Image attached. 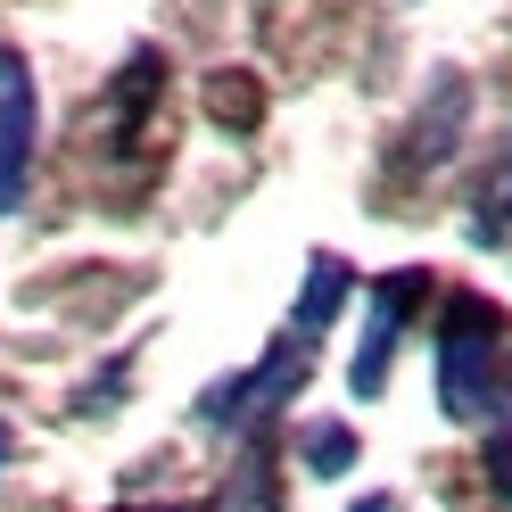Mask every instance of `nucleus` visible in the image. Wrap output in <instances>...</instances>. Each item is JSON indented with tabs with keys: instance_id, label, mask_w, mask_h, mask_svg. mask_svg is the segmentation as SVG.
Returning a JSON list of instances; mask_svg holds the SVG:
<instances>
[{
	"instance_id": "obj_2",
	"label": "nucleus",
	"mask_w": 512,
	"mask_h": 512,
	"mask_svg": "<svg viewBox=\"0 0 512 512\" xmlns=\"http://www.w3.org/2000/svg\"><path fill=\"white\" fill-rule=\"evenodd\" d=\"M34 133H42V100H34V67L0 42V215L25 199L34 174Z\"/></svg>"
},
{
	"instance_id": "obj_8",
	"label": "nucleus",
	"mask_w": 512,
	"mask_h": 512,
	"mask_svg": "<svg viewBox=\"0 0 512 512\" xmlns=\"http://www.w3.org/2000/svg\"><path fill=\"white\" fill-rule=\"evenodd\" d=\"M488 479H496V496L512 504V430H496V438H488Z\"/></svg>"
},
{
	"instance_id": "obj_4",
	"label": "nucleus",
	"mask_w": 512,
	"mask_h": 512,
	"mask_svg": "<svg viewBox=\"0 0 512 512\" xmlns=\"http://www.w3.org/2000/svg\"><path fill=\"white\" fill-rule=\"evenodd\" d=\"M430 290V273H380L372 281V331H364V347H356V397H380V380H389V347H397V331H405V314H413V298Z\"/></svg>"
},
{
	"instance_id": "obj_10",
	"label": "nucleus",
	"mask_w": 512,
	"mask_h": 512,
	"mask_svg": "<svg viewBox=\"0 0 512 512\" xmlns=\"http://www.w3.org/2000/svg\"><path fill=\"white\" fill-rule=\"evenodd\" d=\"M356 512H389V496H364V504H356Z\"/></svg>"
},
{
	"instance_id": "obj_9",
	"label": "nucleus",
	"mask_w": 512,
	"mask_h": 512,
	"mask_svg": "<svg viewBox=\"0 0 512 512\" xmlns=\"http://www.w3.org/2000/svg\"><path fill=\"white\" fill-rule=\"evenodd\" d=\"M9 446H17V430H9V422H0V463H9Z\"/></svg>"
},
{
	"instance_id": "obj_5",
	"label": "nucleus",
	"mask_w": 512,
	"mask_h": 512,
	"mask_svg": "<svg viewBox=\"0 0 512 512\" xmlns=\"http://www.w3.org/2000/svg\"><path fill=\"white\" fill-rule=\"evenodd\" d=\"M347 290H356V273H347L339 256H314V265H306V290H298V323H290V331H298V339H314V331H323L331 314H339V298H347Z\"/></svg>"
},
{
	"instance_id": "obj_3",
	"label": "nucleus",
	"mask_w": 512,
	"mask_h": 512,
	"mask_svg": "<svg viewBox=\"0 0 512 512\" xmlns=\"http://www.w3.org/2000/svg\"><path fill=\"white\" fill-rule=\"evenodd\" d=\"M306 347H314V339H298V331H290V339H273L256 372H240V380H223V389L199 397V422H248V413L281 405V397L306 380Z\"/></svg>"
},
{
	"instance_id": "obj_7",
	"label": "nucleus",
	"mask_w": 512,
	"mask_h": 512,
	"mask_svg": "<svg viewBox=\"0 0 512 512\" xmlns=\"http://www.w3.org/2000/svg\"><path fill=\"white\" fill-rule=\"evenodd\" d=\"M347 463H356V430H347V422H314L306 430V471L314 479H339Z\"/></svg>"
},
{
	"instance_id": "obj_6",
	"label": "nucleus",
	"mask_w": 512,
	"mask_h": 512,
	"mask_svg": "<svg viewBox=\"0 0 512 512\" xmlns=\"http://www.w3.org/2000/svg\"><path fill=\"white\" fill-rule=\"evenodd\" d=\"M504 232H512V149L496 157L488 174H479V199H471V240H479V248H496Z\"/></svg>"
},
{
	"instance_id": "obj_1",
	"label": "nucleus",
	"mask_w": 512,
	"mask_h": 512,
	"mask_svg": "<svg viewBox=\"0 0 512 512\" xmlns=\"http://www.w3.org/2000/svg\"><path fill=\"white\" fill-rule=\"evenodd\" d=\"M496 339H504L496 306H479V298L446 306V323H438V405L455 413V422H488L496 413V389H504Z\"/></svg>"
}]
</instances>
